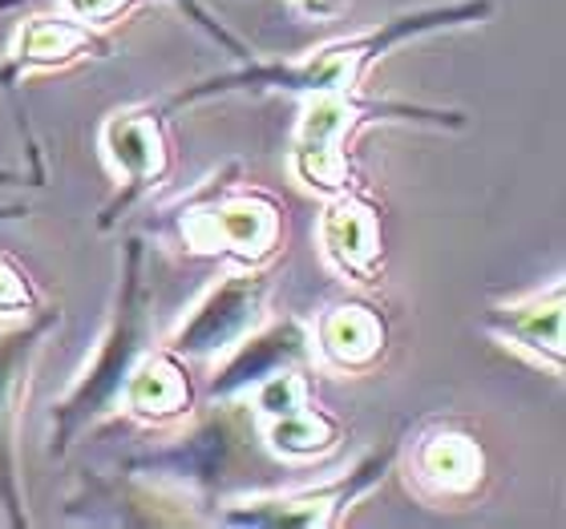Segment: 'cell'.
Segmentation results:
<instances>
[{"label": "cell", "instance_id": "6da1fadb", "mask_svg": "<svg viewBox=\"0 0 566 529\" xmlns=\"http://www.w3.org/2000/svg\"><path fill=\"white\" fill-rule=\"evenodd\" d=\"M497 12V0H449V4H421V9L397 12L389 21H380L377 29L356 36H340L328 45L312 49L304 57H283L268 61L255 57L248 45L239 49L235 57L243 61L239 70L214 73L202 82L178 89L166 102V114H178L199 102H214V97H235V94H295V97H324V94H348L360 89L365 73L385 61L392 49L421 41L433 33H453V29H470V24H485Z\"/></svg>", "mask_w": 566, "mask_h": 529}, {"label": "cell", "instance_id": "7a4b0ae2", "mask_svg": "<svg viewBox=\"0 0 566 529\" xmlns=\"http://www.w3.org/2000/svg\"><path fill=\"white\" fill-rule=\"evenodd\" d=\"M268 461L275 457L263 445L251 404L243 396H227L211 400V409L195 416L175 441L126 457L122 469L170 485L178 494L195 497L199 506H219L231 494L248 489L251 477L268 469Z\"/></svg>", "mask_w": 566, "mask_h": 529}, {"label": "cell", "instance_id": "3957f363", "mask_svg": "<svg viewBox=\"0 0 566 529\" xmlns=\"http://www.w3.org/2000/svg\"><path fill=\"white\" fill-rule=\"evenodd\" d=\"M154 348V287L146 279V243L130 239L122 255V283L114 311L106 319V331L94 348V360L77 372L65 396L53 404V433H49V453L65 457L77 436L97 424L106 412H114L122 396V384L134 372L142 356Z\"/></svg>", "mask_w": 566, "mask_h": 529}, {"label": "cell", "instance_id": "277c9868", "mask_svg": "<svg viewBox=\"0 0 566 529\" xmlns=\"http://www.w3.org/2000/svg\"><path fill=\"white\" fill-rule=\"evenodd\" d=\"M170 235L190 255L231 267H272L287 239V219L275 194L243 182V162H227L178 199L166 214Z\"/></svg>", "mask_w": 566, "mask_h": 529}, {"label": "cell", "instance_id": "5b68a950", "mask_svg": "<svg viewBox=\"0 0 566 529\" xmlns=\"http://www.w3.org/2000/svg\"><path fill=\"white\" fill-rule=\"evenodd\" d=\"M373 126H424V130H465L470 118L461 109L413 106L392 97H368L360 89L348 94L304 97V114L295 121L287 170L300 187L319 190L324 199L353 187V146Z\"/></svg>", "mask_w": 566, "mask_h": 529}, {"label": "cell", "instance_id": "8992f818", "mask_svg": "<svg viewBox=\"0 0 566 529\" xmlns=\"http://www.w3.org/2000/svg\"><path fill=\"white\" fill-rule=\"evenodd\" d=\"M405 433L389 436L380 448H368L353 469L336 482L312 485V489H292V494H251L227 497L214 521L223 526H255V529H332L353 514L356 501H365L377 485L392 473L401 457Z\"/></svg>", "mask_w": 566, "mask_h": 529}, {"label": "cell", "instance_id": "52a82bcc", "mask_svg": "<svg viewBox=\"0 0 566 529\" xmlns=\"http://www.w3.org/2000/svg\"><path fill=\"white\" fill-rule=\"evenodd\" d=\"M57 328L61 311L49 304L36 307L33 316H21L17 324L0 328V518L12 529L29 526V497H24L21 469L24 400H29L36 360Z\"/></svg>", "mask_w": 566, "mask_h": 529}, {"label": "cell", "instance_id": "ba28073f", "mask_svg": "<svg viewBox=\"0 0 566 529\" xmlns=\"http://www.w3.org/2000/svg\"><path fill=\"white\" fill-rule=\"evenodd\" d=\"M272 287V267H231L195 299L182 324L170 331L166 348L190 364L223 360L243 336H251L268 319Z\"/></svg>", "mask_w": 566, "mask_h": 529}, {"label": "cell", "instance_id": "9c48e42d", "mask_svg": "<svg viewBox=\"0 0 566 529\" xmlns=\"http://www.w3.org/2000/svg\"><path fill=\"white\" fill-rule=\"evenodd\" d=\"M102 154H106L109 170L118 178V194L102 207L97 231H114L134 207L154 199V190H163L170 170H175L170 114L163 106L118 109L102 126Z\"/></svg>", "mask_w": 566, "mask_h": 529}, {"label": "cell", "instance_id": "30bf717a", "mask_svg": "<svg viewBox=\"0 0 566 529\" xmlns=\"http://www.w3.org/2000/svg\"><path fill=\"white\" fill-rule=\"evenodd\" d=\"M199 501L170 485L118 469L114 477H85L65 501V518L82 526H195L207 521Z\"/></svg>", "mask_w": 566, "mask_h": 529}, {"label": "cell", "instance_id": "8fae6325", "mask_svg": "<svg viewBox=\"0 0 566 529\" xmlns=\"http://www.w3.org/2000/svg\"><path fill=\"white\" fill-rule=\"evenodd\" d=\"M90 57H114V41L106 36V29L73 21L70 12L61 9L33 12V17H24L17 24L9 53L0 57V89L12 94L33 73L70 70V65Z\"/></svg>", "mask_w": 566, "mask_h": 529}, {"label": "cell", "instance_id": "7c38bea8", "mask_svg": "<svg viewBox=\"0 0 566 529\" xmlns=\"http://www.w3.org/2000/svg\"><path fill=\"white\" fill-rule=\"evenodd\" d=\"M316 243L324 263L336 275L373 287L385 267V214H380L377 199L360 187L328 194L316 219Z\"/></svg>", "mask_w": 566, "mask_h": 529}, {"label": "cell", "instance_id": "4fadbf2b", "mask_svg": "<svg viewBox=\"0 0 566 529\" xmlns=\"http://www.w3.org/2000/svg\"><path fill=\"white\" fill-rule=\"evenodd\" d=\"M409 482L433 501H465L485 485V448L465 424L433 416L413 433Z\"/></svg>", "mask_w": 566, "mask_h": 529}, {"label": "cell", "instance_id": "5bb4252c", "mask_svg": "<svg viewBox=\"0 0 566 529\" xmlns=\"http://www.w3.org/2000/svg\"><path fill=\"white\" fill-rule=\"evenodd\" d=\"M312 360L316 356H312V328H307V319L283 316L275 324H260V328L243 336L223 356V364L214 368L211 384H207V396H248L260 380L275 377L283 368H307Z\"/></svg>", "mask_w": 566, "mask_h": 529}, {"label": "cell", "instance_id": "9a60e30c", "mask_svg": "<svg viewBox=\"0 0 566 529\" xmlns=\"http://www.w3.org/2000/svg\"><path fill=\"white\" fill-rule=\"evenodd\" d=\"M307 328H312V356L340 377H365L389 352V319L373 299L328 304Z\"/></svg>", "mask_w": 566, "mask_h": 529}, {"label": "cell", "instance_id": "2e32d148", "mask_svg": "<svg viewBox=\"0 0 566 529\" xmlns=\"http://www.w3.org/2000/svg\"><path fill=\"white\" fill-rule=\"evenodd\" d=\"M482 328L534 364L563 372L566 364V287L555 279L546 292H534L514 304H497L482 316Z\"/></svg>", "mask_w": 566, "mask_h": 529}, {"label": "cell", "instance_id": "e0dca14e", "mask_svg": "<svg viewBox=\"0 0 566 529\" xmlns=\"http://www.w3.org/2000/svg\"><path fill=\"white\" fill-rule=\"evenodd\" d=\"M118 404L126 409V416H134L138 424H150V429H163V424H175L182 416H190L195 404H199V389H195V377H190V360H182L170 348H150L134 364L126 384H122Z\"/></svg>", "mask_w": 566, "mask_h": 529}, {"label": "cell", "instance_id": "ac0fdd59", "mask_svg": "<svg viewBox=\"0 0 566 529\" xmlns=\"http://www.w3.org/2000/svg\"><path fill=\"white\" fill-rule=\"evenodd\" d=\"M260 436L275 461L307 465V461H324L340 448L344 424L312 400V404H304L300 412L275 416V421H260Z\"/></svg>", "mask_w": 566, "mask_h": 529}, {"label": "cell", "instance_id": "d6986e66", "mask_svg": "<svg viewBox=\"0 0 566 529\" xmlns=\"http://www.w3.org/2000/svg\"><path fill=\"white\" fill-rule=\"evenodd\" d=\"M243 400L251 404L255 421H275V416H287V412H300L304 404H312V377L304 368H283L275 377L260 380Z\"/></svg>", "mask_w": 566, "mask_h": 529}, {"label": "cell", "instance_id": "ffe728a7", "mask_svg": "<svg viewBox=\"0 0 566 529\" xmlns=\"http://www.w3.org/2000/svg\"><path fill=\"white\" fill-rule=\"evenodd\" d=\"M41 304H45V295L29 275V267L21 260H12L9 251H0V319L33 316Z\"/></svg>", "mask_w": 566, "mask_h": 529}, {"label": "cell", "instance_id": "44dd1931", "mask_svg": "<svg viewBox=\"0 0 566 529\" xmlns=\"http://www.w3.org/2000/svg\"><path fill=\"white\" fill-rule=\"evenodd\" d=\"M150 4H187V0H53V9L70 12L73 21H85L94 29H109V24L126 21L134 12L150 9Z\"/></svg>", "mask_w": 566, "mask_h": 529}, {"label": "cell", "instance_id": "7402d4cb", "mask_svg": "<svg viewBox=\"0 0 566 529\" xmlns=\"http://www.w3.org/2000/svg\"><path fill=\"white\" fill-rule=\"evenodd\" d=\"M295 4H300L307 17H340L348 0H295Z\"/></svg>", "mask_w": 566, "mask_h": 529}, {"label": "cell", "instance_id": "603a6c76", "mask_svg": "<svg viewBox=\"0 0 566 529\" xmlns=\"http://www.w3.org/2000/svg\"><path fill=\"white\" fill-rule=\"evenodd\" d=\"M12 219H29V207H24V202H9V207H0V223H12Z\"/></svg>", "mask_w": 566, "mask_h": 529}, {"label": "cell", "instance_id": "cb8c5ba5", "mask_svg": "<svg viewBox=\"0 0 566 529\" xmlns=\"http://www.w3.org/2000/svg\"><path fill=\"white\" fill-rule=\"evenodd\" d=\"M0 182H12V174L4 170V166H0Z\"/></svg>", "mask_w": 566, "mask_h": 529}]
</instances>
